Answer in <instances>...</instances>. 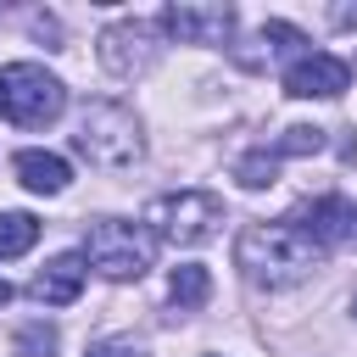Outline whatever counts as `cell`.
Listing matches in <instances>:
<instances>
[{
	"label": "cell",
	"instance_id": "1",
	"mask_svg": "<svg viewBox=\"0 0 357 357\" xmlns=\"http://www.w3.org/2000/svg\"><path fill=\"white\" fill-rule=\"evenodd\" d=\"M324 262V251L284 218V223H251V229H240V240H234V268L251 279V284H262V290H290V284H301V279H312V268Z\"/></svg>",
	"mask_w": 357,
	"mask_h": 357
},
{
	"label": "cell",
	"instance_id": "2",
	"mask_svg": "<svg viewBox=\"0 0 357 357\" xmlns=\"http://www.w3.org/2000/svg\"><path fill=\"white\" fill-rule=\"evenodd\" d=\"M78 156L89 167H106V173H123L145 156V128L139 117L123 106V100H89L78 112V134H73Z\"/></svg>",
	"mask_w": 357,
	"mask_h": 357
},
{
	"label": "cell",
	"instance_id": "3",
	"mask_svg": "<svg viewBox=\"0 0 357 357\" xmlns=\"http://www.w3.org/2000/svg\"><path fill=\"white\" fill-rule=\"evenodd\" d=\"M84 262L112 284H134L156 262V234L145 223H128V218H95L84 234Z\"/></svg>",
	"mask_w": 357,
	"mask_h": 357
},
{
	"label": "cell",
	"instance_id": "4",
	"mask_svg": "<svg viewBox=\"0 0 357 357\" xmlns=\"http://www.w3.org/2000/svg\"><path fill=\"white\" fill-rule=\"evenodd\" d=\"M67 112V84L45 73L39 61H6L0 67V117L17 128H45Z\"/></svg>",
	"mask_w": 357,
	"mask_h": 357
},
{
	"label": "cell",
	"instance_id": "5",
	"mask_svg": "<svg viewBox=\"0 0 357 357\" xmlns=\"http://www.w3.org/2000/svg\"><path fill=\"white\" fill-rule=\"evenodd\" d=\"M145 223L156 240L167 245H206L223 229V201L212 190H178V195H156L145 206Z\"/></svg>",
	"mask_w": 357,
	"mask_h": 357
},
{
	"label": "cell",
	"instance_id": "6",
	"mask_svg": "<svg viewBox=\"0 0 357 357\" xmlns=\"http://www.w3.org/2000/svg\"><path fill=\"white\" fill-rule=\"evenodd\" d=\"M156 39H162L156 22L123 17V22H112V28L95 39V50H100V67H106L112 78H139V73H151V61H156Z\"/></svg>",
	"mask_w": 357,
	"mask_h": 357
},
{
	"label": "cell",
	"instance_id": "7",
	"mask_svg": "<svg viewBox=\"0 0 357 357\" xmlns=\"http://www.w3.org/2000/svg\"><path fill=\"white\" fill-rule=\"evenodd\" d=\"M234 6H223V0H178V6H167L162 17H156V28L167 33V39H178V45H223L229 33H234Z\"/></svg>",
	"mask_w": 357,
	"mask_h": 357
},
{
	"label": "cell",
	"instance_id": "8",
	"mask_svg": "<svg viewBox=\"0 0 357 357\" xmlns=\"http://www.w3.org/2000/svg\"><path fill=\"white\" fill-rule=\"evenodd\" d=\"M346 89H351V67L329 50H307L284 67V95H296V100H335Z\"/></svg>",
	"mask_w": 357,
	"mask_h": 357
},
{
	"label": "cell",
	"instance_id": "9",
	"mask_svg": "<svg viewBox=\"0 0 357 357\" xmlns=\"http://www.w3.org/2000/svg\"><path fill=\"white\" fill-rule=\"evenodd\" d=\"M84 273H89V262H84V251H61V257H50L39 273H33V301H45V307H67V301H78V290H84Z\"/></svg>",
	"mask_w": 357,
	"mask_h": 357
},
{
	"label": "cell",
	"instance_id": "10",
	"mask_svg": "<svg viewBox=\"0 0 357 357\" xmlns=\"http://www.w3.org/2000/svg\"><path fill=\"white\" fill-rule=\"evenodd\" d=\"M346 218H351V201H340V195H318V201H307V206H296V229L318 245V251H329L335 240H346Z\"/></svg>",
	"mask_w": 357,
	"mask_h": 357
},
{
	"label": "cell",
	"instance_id": "11",
	"mask_svg": "<svg viewBox=\"0 0 357 357\" xmlns=\"http://www.w3.org/2000/svg\"><path fill=\"white\" fill-rule=\"evenodd\" d=\"M11 167H17V184L33 190V195H61V190L73 184V167H67V156H56V151H17Z\"/></svg>",
	"mask_w": 357,
	"mask_h": 357
},
{
	"label": "cell",
	"instance_id": "12",
	"mask_svg": "<svg viewBox=\"0 0 357 357\" xmlns=\"http://www.w3.org/2000/svg\"><path fill=\"white\" fill-rule=\"evenodd\" d=\"M167 296H173V307H178V312H190V307H201V301L212 296V273H206L201 262H184V268H173Z\"/></svg>",
	"mask_w": 357,
	"mask_h": 357
},
{
	"label": "cell",
	"instance_id": "13",
	"mask_svg": "<svg viewBox=\"0 0 357 357\" xmlns=\"http://www.w3.org/2000/svg\"><path fill=\"white\" fill-rule=\"evenodd\" d=\"M33 240H39V218L33 212H0V262L33 251Z\"/></svg>",
	"mask_w": 357,
	"mask_h": 357
},
{
	"label": "cell",
	"instance_id": "14",
	"mask_svg": "<svg viewBox=\"0 0 357 357\" xmlns=\"http://www.w3.org/2000/svg\"><path fill=\"white\" fill-rule=\"evenodd\" d=\"M324 145H329V139H324V128H312V123H290V128H284V134H279L268 151L284 162V156H318Z\"/></svg>",
	"mask_w": 357,
	"mask_h": 357
},
{
	"label": "cell",
	"instance_id": "15",
	"mask_svg": "<svg viewBox=\"0 0 357 357\" xmlns=\"http://www.w3.org/2000/svg\"><path fill=\"white\" fill-rule=\"evenodd\" d=\"M234 178L245 184V190H268L273 178H279V156L262 145V151H245L240 162H234Z\"/></svg>",
	"mask_w": 357,
	"mask_h": 357
},
{
	"label": "cell",
	"instance_id": "16",
	"mask_svg": "<svg viewBox=\"0 0 357 357\" xmlns=\"http://www.w3.org/2000/svg\"><path fill=\"white\" fill-rule=\"evenodd\" d=\"M56 351H61L56 324H22L17 329V357H56Z\"/></svg>",
	"mask_w": 357,
	"mask_h": 357
},
{
	"label": "cell",
	"instance_id": "17",
	"mask_svg": "<svg viewBox=\"0 0 357 357\" xmlns=\"http://www.w3.org/2000/svg\"><path fill=\"white\" fill-rule=\"evenodd\" d=\"M262 45H268V50H301L307 33L290 28V22H268V28H262ZM301 56H307V50H301Z\"/></svg>",
	"mask_w": 357,
	"mask_h": 357
},
{
	"label": "cell",
	"instance_id": "18",
	"mask_svg": "<svg viewBox=\"0 0 357 357\" xmlns=\"http://www.w3.org/2000/svg\"><path fill=\"white\" fill-rule=\"evenodd\" d=\"M84 357H139V351H134L128 340H95V346L84 351Z\"/></svg>",
	"mask_w": 357,
	"mask_h": 357
},
{
	"label": "cell",
	"instance_id": "19",
	"mask_svg": "<svg viewBox=\"0 0 357 357\" xmlns=\"http://www.w3.org/2000/svg\"><path fill=\"white\" fill-rule=\"evenodd\" d=\"M346 240L357 245V206H351V218H346Z\"/></svg>",
	"mask_w": 357,
	"mask_h": 357
},
{
	"label": "cell",
	"instance_id": "20",
	"mask_svg": "<svg viewBox=\"0 0 357 357\" xmlns=\"http://www.w3.org/2000/svg\"><path fill=\"white\" fill-rule=\"evenodd\" d=\"M11 296H17V290H11V284H6V279H0V307H6V301H11Z\"/></svg>",
	"mask_w": 357,
	"mask_h": 357
}]
</instances>
